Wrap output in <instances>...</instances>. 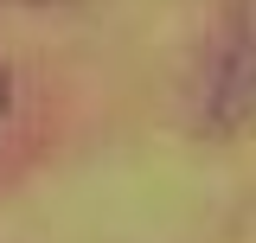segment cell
Masks as SVG:
<instances>
[{
    "label": "cell",
    "mask_w": 256,
    "mask_h": 243,
    "mask_svg": "<svg viewBox=\"0 0 256 243\" xmlns=\"http://www.w3.org/2000/svg\"><path fill=\"white\" fill-rule=\"evenodd\" d=\"M192 122L218 141L256 122V0H230L218 13L192 84Z\"/></svg>",
    "instance_id": "obj_1"
},
{
    "label": "cell",
    "mask_w": 256,
    "mask_h": 243,
    "mask_svg": "<svg viewBox=\"0 0 256 243\" xmlns=\"http://www.w3.org/2000/svg\"><path fill=\"white\" fill-rule=\"evenodd\" d=\"M6 116H13V77H6V64H0V128H6Z\"/></svg>",
    "instance_id": "obj_2"
}]
</instances>
